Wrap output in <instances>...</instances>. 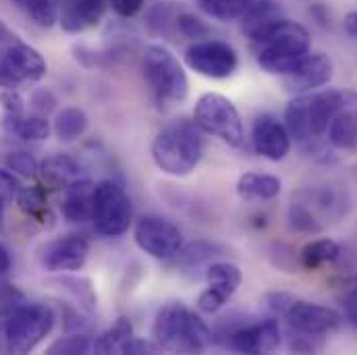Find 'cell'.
<instances>
[{"label": "cell", "instance_id": "cell-35", "mask_svg": "<svg viewBox=\"0 0 357 355\" xmlns=\"http://www.w3.org/2000/svg\"><path fill=\"white\" fill-rule=\"evenodd\" d=\"M337 297H339V303L343 308V314H345L347 322L357 328V276L343 280V285L339 287Z\"/></svg>", "mask_w": 357, "mask_h": 355}, {"label": "cell", "instance_id": "cell-25", "mask_svg": "<svg viewBox=\"0 0 357 355\" xmlns=\"http://www.w3.org/2000/svg\"><path fill=\"white\" fill-rule=\"evenodd\" d=\"M280 189V179L262 173H245L237 183V193L243 199H274Z\"/></svg>", "mask_w": 357, "mask_h": 355}, {"label": "cell", "instance_id": "cell-15", "mask_svg": "<svg viewBox=\"0 0 357 355\" xmlns=\"http://www.w3.org/2000/svg\"><path fill=\"white\" fill-rule=\"evenodd\" d=\"M89 243L79 235H69L46 246L42 254V266L48 272H77L86 266Z\"/></svg>", "mask_w": 357, "mask_h": 355}, {"label": "cell", "instance_id": "cell-22", "mask_svg": "<svg viewBox=\"0 0 357 355\" xmlns=\"http://www.w3.org/2000/svg\"><path fill=\"white\" fill-rule=\"evenodd\" d=\"M40 175L48 185L65 189L73 181L82 179V165L67 154H56V156H48L40 165Z\"/></svg>", "mask_w": 357, "mask_h": 355}, {"label": "cell", "instance_id": "cell-46", "mask_svg": "<svg viewBox=\"0 0 357 355\" xmlns=\"http://www.w3.org/2000/svg\"><path fill=\"white\" fill-rule=\"evenodd\" d=\"M345 31H347L354 40H357V10L349 13V15L345 17Z\"/></svg>", "mask_w": 357, "mask_h": 355}, {"label": "cell", "instance_id": "cell-31", "mask_svg": "<svg viewBox=\"0 0 357 355\" xmlns=\"http://www.w3.org/2000/svg\"><path fill=\"white\" fill-rule=\"evenodd\" d=\"M289 225L299 233H320L324 229V222L316 216V212L303 202L293 199L289 206Z\"/></svg>", "mask_w": 357, "mask_h": 355}, {"label": "cell", "instance_id": "cell-10", "mask_svg": "<svg viewBox=\"0 0 357 355\" xmlns=\"http://www.w3.org/2000/svg\"><path fill=\"white\" fill-rule=\"evenodd\" d=\"M133 239L142 252L156 260L175 258L178 250L183 248V233L175 222L165 216L148 214L135 222Z\"/></svg>", "mask_w": 357, "mask_h": 355}, {"label": "cell", "instance_id": "cell-45", "mask_svg": "<svg viewBox=\"0 0 357 355\" xmlns=\"http://www.w3.org/2000/svg\"><path fill=\"white\" fill-rule=\"evenodd\" d=\"M310 15H312V17H314L322 27L331 25V15H328L326 6H322V4H314V6L310 8Z\"/></svg>", "mask_w": 357, "mask_h": 355}, {"label": "cell", "instance_id": "cell-5", "mask_svg": "<svg viewBox=\"0 0 357 355\" xmlns=\"http://www.w3.org/2000/svg\"><path fill=\"white\" fill-rule=\"evenodd\" d=\"M146 84L156 104L167 110L181 104L189 93V80L178 59L162 44H150L142 56Z\"/></svg>", "mask_w": 357, "mask_h": 355}, {"label": "cell", "instance_id": "cell-40", "mask_svg": "<svg viewBox=\"0 0 357 355\" xmlns=\"http://www.w3.org/2000/svg\"><path fill=\"white\" fill-rule=\"evenodd\" d=\"M0 102H2V110H4L6 119L25 114V100L17 89H2Z\"/></svg>", "mask_w": 357, "mask_h": 355}, {"label": "cell", "instance_id": "cell-28", "mask_svg": "<svg viewBox=\"0 0 357 355\" xmlns=\"http://www.w3.org/2000/svg\"><path fill=\"white\" fill-rule=\"evenodd\" d=\"M199 10H204L208 17L218 21H237L241 19L256 0H195Z\"/></svg>", "mask_w": 357, "mask_h": 355}, {"label": "cell", "instance_id": "cell-37", "mask_svg": "<svg viewBox=\"0 0 357 355\" xmlns=\"http://www.w3.org/2000/svg\"><path fill=\"white\" fill-rule=\"evenodd\" d=\"M6 167L15 175H19V177L33 179L40 175V165H38V160L29 152H13L6 158Z\"/></svg>", "mask_w": 357, "mask_h": 355}, {"label": "cell", "instance_id": "cell-38", "mask_svg": "<svg viewBox=\"0 0 357 355\" xmlns=\"http://www.w3.org/2000/svg\"><path fill=\"white\" fill-rule=\"evenodd\" d=\"M177 29L189 40H195L199 42L202 38H208L210 36V27L195 15L191 13H181L177 17Z\"/></svg>", "mask_w": 357, "mask_h": 355}, {"label": "cell", "instance_id": "cell-29", "mask_svg": "<svg viewBox=\"0 0 357 355\" xmlns=\"http://www.w3.org/2000/svg\"><path fill=\"white\" fill-rule=\"evenodd\" d=\"M341 256V248L333 239H316L301 250V264L307 270H318L320 266L335 262Z\"/></svg>", "mask_w": 357, "mask_h": 355}, {"label": "cell", "instance_id": "cell-1", "mask_svg": "<svg viewBox=\"0 0 357 355\" xmlns=\"http://www.w3.org/2000/svg\"><path fill=\"white\" fill-rule=\"evenodd\" d=\"M204 154L202 129L195 121L178 119L165 125L152 142L154 165L171 177H187L195 171Z\"/></svg>", "mask_w": 357, "mask_h": 355}, {"label": "cell", "instance_id": "cell-26", "mask_svg": "<svg viewBox=\"0 0 357 355\" xmlns=\"http://www.w3.org/2000/svg\"><path fill=\"white\" fill-rule=\"evenodd\" d=\"M88 129V114L82 108H63L54 119V133L61 142L71 144L79 139Z\"/></svg>", "mask_w": 357, "mask_h": 355}, {"label": "cell", "instance_id": "cell-42", "mask_svg": "<svg viewBox=\"0 0 357 355\" xmlns=\"http://www.w3.org/2000/svg\"><path fill=\"white\" fill-rule=\"evenodd\" d=\"M160 352V345L156 341H148V339H137V337H131L123 347H121V354H158Z\"/></svg>", "mask_w": 357, "mask_h": 355}, {"label": "cell", "instance_id": "cell-2", "mask_svg": "<svg viewBox=\"0 0 357 355\" xmlns=\"http://www.w3.org/2000/svg\"><path fill=\"white\" fill-rule=\"evenodd\" d=\"M54 320V312L44 303H27L23 299L0 308V354L33 352L50 335Z\"/></svg>", "mask_w": 357, "mask_h": 355}, {"label": "cell", "instance_id": "cell-39", "mask_svg": "<svg viewBox=\"0 0 357 355\" xmlns=\"http://www.w3.org/2000/svg\"><path fill=\"white\" fill-rule=\"evenodd\" d=\"M21 183L10 169H0V210L17 202Z\"/></svg>", "mask_w": 357, "mask_h": 355}, {"label": "cell", "instance_id": "cell-33", "mask_svg": "<svg viewBox=\"0 0 357 355\" xmlns=\"http://www.w3.org/2000/svg\"><path fill=\"white\" fill-rule=\"evenodd\" d=\"M17 204H19L21 212L31 218H42L44 210H46L44 191L40 187H21V191L17 195Z\"/></svg>", "mask_w": 357, "mask_h": 355}, {"label": "cell", "instance_id": "cell-24", "mask_svg": "<svg viewBox=\"0 0 357 355\" xmlns=\"http://www.w3.org/2000/svg\"><path fill=\"white\" fill-rule=\"evenodd\" d=\"M284 125L289 135L299 142L307 144L312 142L310 135V93H301L299 98L291 100L284 110Z\"/></svg>", "mask_w": 357, "mask_h": 355}, {"label": "cell", "instance_id": "cell-7", "mask_svg": "<svg viewBox=\"0 0 357 355\" xmlns=\"http://www.w3.org/2000/svg\"><path fill=\"white\" fill-rule=\"evenodd\" d=\"M193 121L212 137H218L229 148H241L245 144V129L235 104L216 91H208L199 96L193 108Z\"/></svg>", "mask_w": 357, "mask_h": 355}, {"label": "cell", "instance_id": "cell-18", "mask_svg": "<svg viewBox=\"0 0 357 355\" xmlns=\"http://www.w3.org/2000/svg\"><path fill=\"white\" fill-rule=\"evenodd\" d=\"M106 10V0H59V21L65 31L79 33L96 27Z\"/></svg>", "mask_w": 357, "mask_h": 355}, {"label": "cell", "instance_id": "cell-44", "mask_svg": "<svg viewBox=\"0 0 357 355\" xmlns=\"http://www.w3.org/2000/svg\"><path fill=\"white\" fill-rule=\"evenodd\" d=\"M146 0H110V6L112 10L119 15V17H135L142 8H144Z\"/></svg>", "mask_w": 357, "mask_h": 355}, {"label": "cell", "instance_id": "cell-19", "mask_svg": "<svg viewBox=\"0 0 357 355\" xmlns=\"http://www.w3.org/2000/svg\"><path fill=\"white\" fill-rule=\"evenodd\" d=\"M61 212L67 222L82 225L86 220H91L93 212V185L86 179H77L71 185L63 189L61 199Z\"/></svg>", "mask_w": 357, "mask_h": 355}, {"label": "cell", "instance_id": "cell-3", "mask_svg": "<svg viewBox=\"0 0 357 355\" xmlns=\"http://www.w3.org/2000/svg\"><path fill=\"white\" fill-rule=\"evenodd\" d=\"M152 335L160 349L177 354H199L214 343L208 324L181 301H171L158 310Z\"/></svg>", "mask_w": 357, "mask_h": 355}, {"label": "cell", "instance_id": "cell-43", "mask_svg": "<svg viewBox=\"0 0 357 355\" xmlns=\"http://www.w3.org/2000/svg\"><path fill=\"white\" fill-rule=\"evenodd\" d=\"M54 104H56V98H54L52 91H48V89H38V91L31 96V108H33L38 114H42V116H46V114L54 108Z\"/></svg>", "mask_w": 357, "mask_h": 355}, {"label": "cell", "instance_id": "cell-34", "mask_svg": "<svg viewBox=\"0 0 357 355\" xmlns=\"http://www.w3.org/2000/svg\"><path fill=\"white\" fill-rule=\"evenodd\" d=\"M287 337H289V349L295 354H316L324 349V343H326V337L310 335V333H301L293 328H287Z\"/></svg>", "mask_w": 357, "mask_h": 355}, {"label": "cell", "instance_id": "cell-6", "mask_svg": "<svg viewBox=\"0 0 357 355\" xmlns=\"http://www.w3.org/2000/svg\"><path fill=\"white\" fill-rule=\"evenodd\" d=\"M46 71L44 56L0 21V88L17 89L36 84Z\"/></svg>", "mask_w": 357, "mask_h": 355}, {"label": "cell", "instance_id": "cell-14", "mask_svg": "<svg viewBox=\"0 0 357 355\" xmlns=\"http://www.w3.org/2000/svg\"><path fill=\"white\" fill-rule=\"evenodd\" d=\"M333 80V61L326 54H305L287 75H282L284 88L293 93H307L322 88Z\"/></svg>", "mask_w": 357, "mask_h": 355}, {"label": "cell", "instance_id": "cell-12", "mask_svg": "<svg viewBox=\"0 0 357 355\" xmlns=\"http://www.w3.org/2000/svg\"><path fill=\"white\" fill-rule=\"evenodd\" d=\"M282 318L287 320V328L310 333V335H320V337H328L331 333L339 331L343 322V316L339 312L320 303L297 299V297L289 303Z\"/></svg>", "mask_w": 357, "mask_h": 355}, {"label": "cell", "instance_id": "cell-9", "mask_svg": "<svg viewBox=\"0 0 357 355\" xmlns=\"http://www.w3.org/2000/svg\"><path fill=\"white\" fill-rule=\"evenodd\" d=\"M185 63L208 80H227L237 71V50L222 40H199L185 50Z\"/></svg>", "mask_w": 357, "mask_h": 355}, {"label": "cell", "instance_id": "cell-23", "mask_svg": "<svg viewBox=\"0 0 357 355\" xmlns=\"http://www.w3.org/2000/svg\"><path fill=\"white\" fill-rule=\"evenodd\" d=\"M2 125L8 133L23 142H44L50 135V123L42 114H21V116H2Z\"/></svg>", "mask_w": 357, "mask_h": 355}, {"label": "cell", "instance_id": "cell-27", "mask_svg": "<svg viewBox=\"0 0 357 355\" xmlns=\"http://www.w3.org/2000/svg\"><path fill=\"white\" fill-rule=\"evenodd\" d=\"M133 337V324L129 318H119L106 333L93 339L96 354H121V347Z\"/></svg>", "mask_w": 357, "mask_h": 355}, {"label": "cell", "instance_id": "cell-21", "mask_svg": "<svg viewBox=\"0 0 357 355\" xmlns=\"http://www.w3.org/2000/svg\"><path fill=\"white\" fill-rule=\"evenodd\" d=\"M282 8L274 0H256V4L241 17V31L256 42L278 21H282Z\"/></svg>", "mask_w": 357, "mask_h": 355}, {"label": "cell", "instance_id": "cell-20", "mask_svg": "<svg viewBox=\"0 0 357 355\" xmlns=\"http://www.w3.org/2000/svg\"><path fill=\"white\" fill-rule=\"evenodd\" d=\"M343 102V91L324 89L318 93H310V135L312 142L326 135L328 125Z\"/></svg>", "mask_w": 357, "mask_h": 355}, {"label": "cell", "instance_id": "cell-32", "mask_svg": "<svg viewBox=\"0 0 357 355\" xmlns=\"http://www.w3.org/2000/svg\"><path fill=\"white\" fill-rule=\"evenodd\" d=\"M93 352V339L89 335L77 333V335H67L63 339H56L50 347L48 354L52 355H79Z\"/></svg>", "mask_w": 357, "mask_h": 355}, {"label": "cell", "instance_id": "cell-11", "mask_svg": "<svg viewBox=\"0 0 357 355\" xmlns=\"http://www.w3.org/2000/svg\"><path fill=\"white\" fill-rule=\"evenodd\" d=\"M243 276L239 266L231 262H212L206 266L208 289L197 297V310L204 314H216L237 293Z\"/></svg>", "mask_w": 357, "mask_h": 355}, {"label": "cell", "instance_id": "cell-13", "mask_svg": "<svg viewBox=\"0 0 357 355\" xmlns=\"http://www.w3.org/2000/svg\"><path fill=\"white\" fill-rule=\"evenodd\" d=\"M280 339H282L280 324L272 316L258 322L252 320L245 322L235 333H231L222 345L237 354H272L278 349Z\"/></svg>", "mask_w": 357, "mask_h": 355}, {"label": "cell", "instance_id": "cell-17", "mask_svg": "<svg viewBox=\"0 0 357 355\" xmlns=\"http://www.w3.org/2000/svg\"><path fill=\"white\" fill-rule=\"evenodd\" d=\"M328 144L337 150H357V91H343V102L328 125Z\"/></svg>", "mask_w": 357, "mask_h": 355}, {"label": "cell", "instance_id": "cell-4", "mask_svg": "<svg viewBox=\"0 0 357 355\" xmlns=\"http://www.w3.org/2000/svg\"><path fill=\"white\" fill-rule=\"evenodd\" d=\"M310 46L312 38L307 29L289 19L278 21L254 42L256 61L270 75H287L305 54H310Z\"/></svg>", "mask_w": 357, "mask_h": 355}, {"label": "cell", "instance_id": "cell-8", "mask_svg": "<svg viewBox=\"0 0 357 355\" xmlns=\"http://www.w3.org/2000/svg\"><path fill=\"white\" fill-rule=\"evenodd\" d=\"M93 227L104 237H121L133 222V204L127 191L112 179L93 185Z\"/></svg>", "mask_w": 357, "mask_h": 355}, {"label": "cell", "instance_id": "cell-41", "mask_svg": "<svg viewBox=\"0 0 357 355\" xmlns=\"http://www.w3.org/2000/svg\"><path fill=\"white\" fill-rule=\"evenodd\" d=\"M295 297L293 295H289V293H282V291H272V293H266L264 295V299H262V303H264V308H266L268 312L274 316V318H282V314H284V310L289 308V303L293 301Z\"/></svg>", "mask_w": 357, "mask_h": 355}, {"label": "cell", "instance_id": "cell-36", "mask_svg": "<svg viewBox=\"0 0 357 355\" xmlns=\"http://www.w3.org/2000/svg\"><path fill=\"white\" fill-rule=\"evenodd\" d=\"M148 27L152 33H158V36H167L169 33V27L173 23V6L169 2H158L154 4L150 10H148V19H146Z\"/></svg>", "mask_w": 357, "mask_h": 355}, {"label": "cell", "instance_id": "cell-48", "mask_svg": "<svg viewBox=\"0 0 357 355\" xmlns=\"http://www.w3.org/2000/svg\"><path fill=\"white\" fill-rule=\"evenodd\" d=\"M0 229H2V210H0Z\"/></svg>", "mask_w": 357, "mask_h": 355}, {"label": "cell", "instance_id": "cell-16", "mask_svg": "<svg viewBox=\"0 0 357 355\" xmlns=\"http://www.w3.org/2000/svg\"><path fill=\"white\" fill-rule=\"evenodd\" d=\"M254 150L272 163L287 158L291 152V135L284 125H280L272 114H260L252 127Z\"/></svg>", "mask_w": 357, "mask_h": 355}, {"label": "cell", "instance_id": "cell-30", "mask_svg": "<svg viewBox=\"0 0 357 355\" xmlns=\"http://www.w3.org/2000/svg\"><path fill=\"white\" fill-rule=\"evenodd\" d=\"M216 256H225V248H220L218 243H210V241H195L189 243L187 248H181L175 258L177 264L183 268H197L206 262H210Z\"/></svg>", "mask_w": 357, "mask_h": 355}, {"label": "cell", "instance_id": "cell-47", "mask_svg": "<svg viewBox=\"0 0 357 355\" xmlns=\"http://www.w3.org/2000/svg\"><path fill=\"white\" fill-rule=\"evenodd\" d=\"M10 270V254L8 250L0 243V274H6Z\"/></svg>", "mask_w": 357, "mask_h": 355}]
</instances>
